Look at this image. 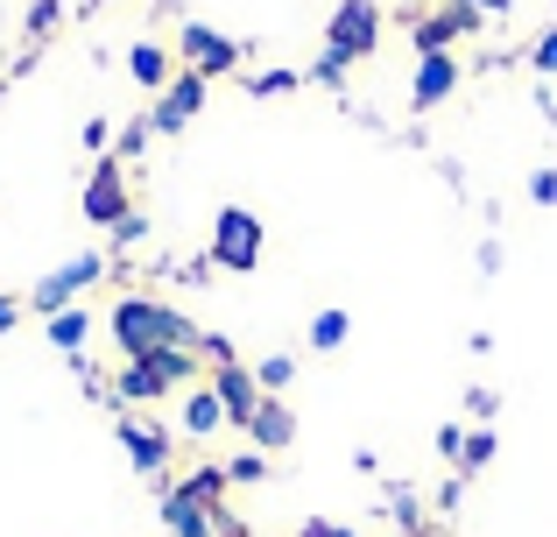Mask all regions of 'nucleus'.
Masks as SVG:
<instances>
[{
    "label": "nucleus",
    "instance_id": "f257e3e1",
    "mask_svg": "<svg viewBox=\"0 0 557 537\" xmlns=\"http://www.w3.org/2000/svg\"><path fill=\"white\" fill-rule=\"evenodd\" d=\"M107 332H113V346H121V361H141V354H156V346H198V326H190L184 312H170V304L141 297V290H127V297L113 304Z\"/></svg>",
    "mask_w": 557,
    "mask_h": 537
},
{
    "label": "nucleus",
    "instance_id": "f03ea898",
    "mask_svg": "<svg viewBox=\"0 0 557 537\" xmlns=\"http://www.w3.org/2000/svg\"><path fill=\"white\" fill-rule=\"evenodd\" d=\"M374 50H381V0H339L332 22H325V57H318L311 78L339 85L346 64H360V57H374Z\"/></svg>",
    "mask_w": 557,
    "mask_h": 537
},
{
    "label": "nucleus",
    "instance_id": "7ed1b4c3",
    "mask_svg": "<svg viewBox=\"0 0 557 537\" xmlns=\"http://www.w3.org/2000/svg\"><path fill=\"white\" fill-rule=\"evenodd\" d=\"M261 255H269V227L247 206H219L212 212V255L205 263L226 269V276H247V269H261Z\"/></svg>",
    "mask_w": 557,
    "mask_h": 537
},
{
    "label": "nucleus",
    "instance_id": "20e7f679",
    "mask_svg": "<svg viewBox=\"0 0 557 537\" xmlns=\"http://www.w3.org/2000/svg\"><path fill=\"white\" fill-rule=\"evenodd\" d=\"M99 276H107V255H99V248L71 255L64 269H50V276H42L36 290H28V312H42V318H50V312H71V304H78L85 290L99 283Z\"/></svg>",
    "mask_w": 557,
    "mask_h": 537
},
{
    "label": "nucleus",
    "instance_id": "39448f33",
    "mask_svg": "<svg viewBox=\"0 0 557 537\" xmlns=\"http://www.w3.org/2000/svg\"><path fill=\"white\" fill-rule=\"evenodd\" d=\"M177 50H184V64L198 71V78H233L240 57H247V42L219 36V28H205V22H184L177 28Z\"/></svg>",
    "mask_w": 557,
    "mask_h": 537
},
{
    "label": "nucleus",
    "instance_id": "423d86ee",
    "mask_svg": "<svg viewBox=\"0 0 557 537\" xmlns=\"http://www.w3.org/2000/svg\"><path fill=\"white\" fill-rule=\"evenodd\" d=\"M78 206H85V220H92V227H121L127 212H135V206H127V170H121V156H99V163H92Z\"/></svg>",
    "mask_w": 557,
    "mask_h": 537
},
{
    "label": "nucleus",
    "instance_id": "0eeeda50",
    "mask_svg": "<svg viewBox=\"0 0 557 537\" xmlns=\"http://www.w3.org/2000/svg\"><path fill=\"white\" fill-rule=\"evenodd\" d=\"M205 93H212V78H198V71L184 64L177 78H170L163 93H156V107H149V127H156V135H184V121L205 107Z\"/></svg>",
    "mask_w": 557,
    "mask_h": 537
},
{
    "label": "nucleus",
    "instance_id": "6e6552de",
    "mask_svg": "<svg viewBox=\"0 0 557 537\" xmlns=\"http://www.w3.org/2000/svg\"><path fill=\"white\" fill-rule=\"evenodd\" d=\"M473 28H480V14L451 0V8H437V14H417V28H409V42H417V57H445L451 42H459V36H473Z\"/></svg>",
    "mask_w": 557,
    "mask_h": 537
},
{
    "label": "nucleus",
    "instance_id": "1a4fd4ad",
    "mask_svg": "<svg viewBox=\"0 0 557 537\" xmlns=\"http://www.w3.org/2000/svg\"><path fill=\"white\" fill-rule=\"evenodd\" d=\"M121 446H127V467L135 474H149V481L170 474V431L163 425H141V417L121 411Z\"/></svg>",
    "mask_w": 557,
    "mask_h": 537
},
{
    "label": "nucleus",
    "instance_id": "9d476101",
    "mask_svg": "<svg viewBox=\"0 0 557 537\" xmlns=\"http://www.w3.org/2000/svg\"><path fill=\"white\" fill-rule=\"evenodd\" d=\"M212 396L226 403V425H255V411H261V382H255V368H240V361H233V368H212Z\"/></svg>",
    "mask_w": 557,
    "mask_h": 537
},
{
    "label": "nucleus",
    "instance_id": "9b49d317",
    "mask_svg": "<svg viewBox=\"0 0 557 537\" xmlns=\"http://www.w3.org/2000/svg\"><path fill=\"white\" fill-rule=\"evenodd\" d=\"M451 85H459V64H451V50H445V57H417V78H409V107H417V113L445 107Z\"/></svg>",
    "mask_w": 557,
    "mask_h": 537
},
{
    "label": "nucleus",
    "instance_id": "f8f14e48",
    "mask_svg": "<svg viewBox=\"0 0 557 537\" xmlns=\"http://www.w3.org/2000/svg\"><path fill=\"white\" fill-rule=\"evenodd\" d=\"M107 396L113 403H156V396H170V382L156 375V361L141 354V361H121V375L107 382Z\"/></svg>",
    "mask_w": 557,
    "mask_h": 537
},
{
    "label": "nucleus",
    "instance_id": "ddd939ff",
    "mask_svg": "<svg viewBox=\"0 0 557 537\" xmlns=\"http://www.w3.org/2000/svg\"><path fill=\"white\" fill-rule=\"evenodd\" d=\"M127 78H135L141 93H163V85L177 78V57H170L163 42H127Z\"/></svg>",
    "mask_w": 557,
    "mask_h": 537
},
{
    "label": "nucleus",
    "instance_id": "4468645a",
    "mask_svg": "<svg viewBox=\"0 0 557 537\" xmlns=\"http://www.w3.org/2000/svg\"><path fill=\"white\" fill-rule=\"evenodd\" d=\"M219 516H226V510H219ZM219 516L198 510V502H184L177 488L163 496V530H170V537H219Z\"/></svg>",
    "mask_w": 557,
    "mask_h": 537
},
{
    "label": "nucleus",
    "instance_id": "2eb2a0df",
    "mask_svg": "<svg viewBox=\"0 0 557 537\" xmlns=\"http://www.w3.org/2000/svg\"><path fill=\"white\" fill-rule=\"evenodd\" d=\"M247 439H255L261 453H283V446L297 439V417H289L275 396H261V411H255V425H247Z\"/></svg>",
    "mask_w": 557,
    "mask_h": 537
},
{
    "label": "nucleus",
    "instance_id": "dca6fc26",
    "mask_svg": "<svg viewBox=\"0 0 557 537\" xmlns=\"http://www.w3.org/2000/svg\"><path fill=\"white\" fill-rule=\"evenodd\" d=\"M184 431H190V439H212V431H226V403L212 396V382L184 396Z\"/></svg>",
    "mask_w": 557,
    "mask_h": 537
},
{
    "label": "nucleus",
    "instance_id": "f3484780",
    "mask_svg": "<svg viewBox=\"0 0 557 537\" xmlns=\"http://www.w3.org/2000/svg\"><path fill=\"white\" fill-rule=\"evenodd\" d=\"M226 488H233V481H226V467H190L184 481H177V496H184V502H198V510H212V516H219V510H226V502H219V496H226Z\"/></svg>",
    "mask_w": 557,
    "mask_h": 537
},
{
    "label": "nucleus",
    "instance_id": "a211bd4d",
    "mask_svg": "<svg viewBox=\"0 0 557 537\" xmlns=\"http://www.w3.org/2000/svg\"><path fill=\"white\" fill-rule=\"evenodd\" d=\"M42 332H50L57 354H85V340H92V318L71 304V312H50V318H42Z\"/></svg>",
    "mask_w": 557,
    "mask_h": 537
},
{
    "label": "nucleus",
    "instance_id": "6ab92c4d",
    "mask_svg": "<svg viewBox=\"0 0 557 537\" xmlns=\"http://www.w3.org/2000/svg\"><path fill=\"white\" fill-rule=\"evenodd\" d=\"M304 340H311L318 354H339V346L354 340V318H346L339 304H332V312H318V318H311V332H304Z\"/></svg>",
    "mask_w": 557,
    "mask_h": 537
},
{
    "label": "nucleus",
    "instance_id": "aec40b11",
    "mask_svg": "<svg viewBox=\"0 0 557 537\" xmlns=\"http://www.w3.org/2000/svg\"><path fill=\"white\" fill-rule=\"evenodd\" d=\"M494 425H480V431H466V446H459V481H473V474H487L494 467Z\"/></svg>",
    "mask_w": 557,
    "mask_h": 537
},
{
    "label": "nucleus",
    "instance_id": "412c9836",
    "mask_svg": "<svg viewBox=\"0 0 557 537\" xmlns=\"http://www.w3.org/2000/svg\"><path fill=\"white\" fill-rule=\"evenodd\" d=\"M57 28H64V0H28L22 36H28V42H42V36H57Z\"/></svg>",
    "mask_w": 557,
    "mask_h": 537
},
{
    "label": "nucleus",
    "instance_id": "4be33fe9",
    "mask_svg": "<svg viewBox=\"0 0 557 537\" xmlns=\"http://www.w3.org/2000/svg\"><path fill=\"white\" fill-rule=\"evenodd\" d=\"M255 382H261V396H275V389L297 382V361H289V354H261L255 361Z\"/></svg>",
    "mask_w": 557,
    "mask_h": 537
},
{
    "label": "nucleus",
    "instance_id": "5701e85b",
    "mask_svg": "<svg viewBox=\"0 0 557 537\" xmlns=\"http://www.w3.org/2000/svg\"><path fill=\"white\" fill-rule=\"evenodd\" d=\"M226 481H233V488L269 481V453H240V460H226Z\"/></svg>",
    "mask_w": 557,
    "mask_h": 537
},
{
    "label": "nucleus",
    "instance_id": "b1692460",
    "mask_svg": "<svg viewBox=\"0 0 557 537\" xmlns=\"http://www.w3.org/2000/svg\"><path fill=\"white\" fill-rule=\"evenodd\" d=\"M297 71H255V78H247V93H255V99H269V93H297Z\"/></svg>",
    "mask_w": 557,
    "mask_h": 537
},
{
    "label": "nucleus",
    "instance_id": "393cba45",
    "mask_svg": "<svg viewBox=\"0 0 557 537\" xmlns=\"http://www.w3.org/2000/svg\"><path fill=\"white\" fill-rule=\"evenodd\" d=\"M149 135H156V127H149V113H141V121H127L121 135H113V156H121V163H127V156H141V142H149Z\"/></svg>",
    "mask_w": 557,
    "mask_h": 537
},
{
    "label": "nucleus",
    "instance_id": "a878e982",
    "mask_svg": "<svg viewBox=\"0 0 557 537\" xmlns=\"http://www.w3.org/2000/svg\"><path fill=\"white\" fill-rule=\"evenodd\" d=\"M494 411H502L494 389H466V417H473V425H494Z\"/></svg>",
    "mask_w": 557,
    "mask_h": 537
},
{
    "label": "nucleus",
    "instance_id": "bb28decb",
    "mask_svg": "<svg viewBox=\"0 0 557 537\" xmlns=\"http://www.w3.org/2000/svg\"><path fill=\"white\" fill-rule=\"evenodd\" d=\"M530 64L544 71V78H550V71H557V28H544V36L530 42Z\"/></svg>",
    "mask_w": 557,
    "mask_h": 537
},
{
    "label": "nucleus",
    "instance_id": "cd10ccee",
    "mask_svg": "<svg viewBox=\"0 0 557 537\" xmlns=\"http://www.w3.org/2000/svg\"><path fill=\"white\" fill-rule=\"evenodd\" d=\"M198 354H205V361H212V368H233V346H226V340H219V332H198Z\"/></svg>",
    "mask_w": 557,
    "mask_h": 537
},
{
    "label": "nucleus",
    "instance_id": "c85d7f7f",
    "mask_svg": "<svg viewBox=\"0 0 557 537\" xmlns=\"http://www.w3.org/2000/svg\"><path fill=\"white\" fill-rule=\"evenodd\" d=\"M530 198H536V206H557V163H550V170H536V178H530Z\"/></svg>",
    "mask_w": 557,
    "mask_h": 537
},
{
    "label": "nucleus",
    "instance_id": "c756f323",
    "mask_svg": "<svg viewBox=\"0 0 557 537\" xmlns=\"http://www.w3.org/2000/svg\"><path fill=\"white\" fill-rule=\"evenodd\" d=\"M85 149L107 156V149H113V121H85Z\"/></svg>",
    "mask_w": 557,
    "mask_h": 537
},
{
    "label": "nucleus",
    "instance_id": "7c9ffc66",
    "mask_svg": "<svg viewBox=\"0 0 557 537\" xmlns=\"http://www.w3.org/2000/svg\"><path fill=\"white\" fill-rule=\"evenodd\" d=\"M141 234H149V220H141V212H127V220L121 227H113V241H121V248H135V241Z\"/></svg>",
    "mask_w": 557,
    "mask_h": 537
},
{
    "label": "nucleus",
    "instance_id": "2f4dec72",
    "mask_svg": "<svg viewBox=\"0 0 557 537\" xmlns=\"http://www.w3.org/2000/svg\"><path fill=\"white\" fill-rule=\"evenodd\" d=\"M22 312H28V297H8V290H0V332L22 326Z\"/></svg>",
    "mask_w": 557,
    "mask_h": 537
},
{
    "label": "nucleus",
    "instance_id": "473e14b6",
    "mask_svg": "<svg viewBox=\"0 0 557 537\" xmlns=\"http://www.w3.org/2000/svg\"><path fill=\"white\" fill-rule=\"evenodd\" d=\"M388 510H395V524H403V530H417V524H423V510H417V496H395V502H388Z\"/></svg>",
    "mask_w": 557,
    "mask_h": 537
},
{
    "label": "nucleus",
    "instance_id": "72a5a7b5",
    "mask_svg": "<svg viewBox=\"0 0 557 537\" xmlns=\"http://www.w3.org/2000/svg\"><path fill=\"white\" fill-rule=\"evenodd\" d=\"M459 446H466V425H437V453L459 460Z\"/></svg>",
    "mask_w": 557,
    "mask_h": 537
},
{
    "label": "nucleus",
    "instance_id": "f704fd0d",
    "mask_svg": "<svg viewBox=\"0 0 557 537\" xmlns=\"http://www.w3.org/2000/svg\"><path fill=\"white\" fill-rule=\"evenodd\" d=\"M480 276H502V241H480Z\"/></svg>",
    "mask_w": 557,
    "mask_h": 537
},
{
    "label": "nucleus",
    "instance_id": "c9c22d12",
    "mask_svg": "<svg viewBox=\"0 0 557 537\" xmlns=\"http://www.w3.org/2000/svg\"><path fill=\"white\" fill-rule=\"evenodd\" d=\"M459 8H473L480 22H487V14H494V22H502V14H508V0H459Z\"/></svg>",
    "mask_w": 557,
    "mask_h": 537
},
{
    "label": "nucleus",
    "instance_id": "e433bc0d",
    "mask_svg": "<svg viewBox=\"0 0 557 537\" xmlns=\"http://www.w3.org/2000/svg\"><path fill=\"white\" fill-rule=\"evenodd\" d=\"M297 537H354V530H346V524H325V516H318V524H304Z\"/></svg>",
    "mask_w": 557,
    "mask_h": 537
},
{
    "label": "nucleus",
    "instance_id": "4c0bfd02",
    "mask_svg": "<svg viewBox=\"0 0 557 537\" xmlns=\"http://www.w3.org/2000/svg\"><path fill=\"white\" fill-rule=\"evenodd\" d=\"M85 8H113V0H85Z\"/></svg>",
    "mask_w": 557,
    "mask_h": 537
},
{
    "label": "nucleus",
    "instance_id": "58836bf2",
    "mask_svg": "<svg viewBox=\"0 0 557 537\" xmlns=\"http://www.w3.org/2000/svg\"><path fill=\"white\" fill-rule=\"evenodd\" d=\"M409 8H423V0H409Z\"/></svg>",
    "mask_w": 557,
    "mask_h": 537
}]
</instances>
